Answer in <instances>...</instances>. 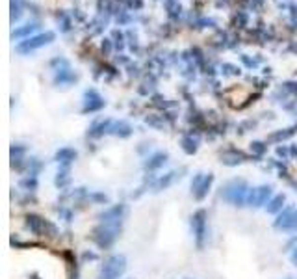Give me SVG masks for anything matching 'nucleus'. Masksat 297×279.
Wrapping results in <instances>:
<instances>
[{
	"label": "nucleus",
	"instance_id": "10",
	"mask_svg": "<svg viewBox=\"0 0 297 279\" xmlns=\"http://www.w3.org/2000/svg\"><path fill=\"white\" fill-rule=\"evenodd\" d=\"M123 214H125V207H123V205H117L114 209L106 210V212L100 216V220L106 222V224H114V222H121Z\"/></svg>",
	"mask_w": 297,
	"mask_h": 279
},
{
	"label": "nucleus",
	"instance_id": "14",
	"mask_svg": "<svg viewBox=\"0 0 297 279\" xmlns=\"http://www.w3.org/2000/svg\"><path fill=\"white\" fill-rule=\"evenodd\" d=\"M284 195H275L273 199L269 201V207H267V212H271V214H275V212H279V210L282 209V203H284Z\"/></svg>",
	"mask_w": 297,
	"mask_h": 279
},
{
	"label": "nucleus",
	"instance_id": "2",
	"mask_svg": "<svg viewBox=\"0 0 297 279\" xmlns=\"http://www.w3.org/2000/svg\"><path fill=\"white\" fill-rule=\"evenodd\" d=\"M247 194H249V188L245 185V181H234V183L225 186L223 197L229 203H232V205L240 207V205L247 203Z\"/></svg>",
	"mask_w": 297,
	"mask_h": 279
},
{
	"label": "nucleus",
	"instance_id": "17",
	"mask_svg": "<svg viewBox=\"0 0 297 279\" xmlns=\"http://www.w3.org/2000/svg\"><path fill=\"white\" fill-rule=\"evenodd\" d=\"M69 181V177H67V171H61V173H58V179H56V185H60V186H63L65 183Z\"/></svg>",
	"mask_w": 297,
	"mask_h": 279
},
{
	"label": "nucleus",
	"instance_id": "1",
	"mask_svg": "<svg viewBox=\"0 0 297 279\" xmlns=\"http://www.w3.org/2000/svg\"><path fill=\"white\" fill-rule=\"evenodd\" d=\"M119 224L121 222H114V224H104L99 225L95 231H93V238L99 244L100 248H110L114 240L117 238V232H119Z\"/></svg>",
	"mask_w": 297,
	"mask_h": 279
},
{
	"label": "nucleus",
	"instance_id": "4",
	"mask_svg": "<svg viewBox=\"0 0 297 279\" xmlns=\"http://www.w3.org/2000/svg\"><path fill=\"white\" fill-rule=\"evenodd\" d=\"M54 32H45V34H39V36H34V38H28L26 41H23L21 45H17V50L24 54V52H30V50H36L39 46H45L46 43L54 41Z\"/></svg>",
	"mask_w": 297,
	"mask_h": 279
},
{
	"label": "nucleus",
	"instance_id": "18",
	"mask_svg": "<svg viewBox=\"0 0 297 279\" xmlns=\"http://www.w3.org/2000/svg\"><path fill=\"white\" fill-rule=\"evenodd\" d=\"M253 147L256 149L258 153H262V151H264V147H262V143H258V141H256V143H253Z\"/></svg>",
	"mask_w": 297,
	"mask_h": 279
},
{
	"label": "nucleus",
	"instance_id": "16",
	"mask_svg": "<svg viewBox=\"0 0 297 279\" xmlns=\"http://www.w3.org/2000/svg\"><path fill=\"white\" fill-rule=\"evenodd\" d=\"M38 26L36 24H26L24 28H19V30H15L13 34H11V38L15 39V38H23V36H28V34H32V32L36 30Z\"/></svg>",
	"mask_w": 297,
	"mask_h": 279
},
{
	"label": "nucleus",
	"instance_id": "11",
	"mask_svg": "<svg viewBox=\"0 0 297 279\" xmlns=\"http://www.w3.org/2000/svg\"><path fill=\"white\" fill-rule=\"evenodd\" d=\"M28 225H30L32 231L38 232V234L45 232V227H50L45 220H41V218H38V216H28Z\"/></svg>",
	"mask_w": 297,
	"mask_h": 279
},
{
	"label": "nucleus",
	"instance_id": "13",
	"mask_svg": "<svg viewBox=\"0 0 297 279\" xmlns=\"http://www.w3.org/2000/svg\"><path fill=\"white\" fill-rule=\"evenodd\" d=\"M166 158H168V155H166V153H156V155H153L151 158H149V162H147V168H149V170H156V168L164 166Z\"/></svg>",
	"mask_w": 297,
	"mask_h": 279
},
{
	"label": "nucleus",
	"instance_id": "15",
	"mask_svg": "<svg viewBox=\"0 0 297 279\" xmlns=\"http://www.w3.org/2000/svg\"><path fill=\"white\" fill-rule=\"evenodd\" d=\"M130 131H132V129H130V125H128V123H125V121H121V123H117V125L114 127V132H115V134H117V136H123V138H125V136H128Z\"/></svg>",
	"mask_w": 297,
	"mask_h": 279
},
{
	"label": "nucleus",
	"instance_id": "3",
	"mask_svg": "<svg viewBox=\"0 0 297 279\" xmlns=\"http://www.w3.org/2000/svg\"><path fill=\"white\" fill-rule=\"evenodd\" d=\"M127 270V261L123 255H112L106 259V263L100 270L99 279H119L123 276V272Z\"/></svg>",
	"mask_w": 297,
	"mask_h": 279
},
{
	"label": "nucleus",
	"instance_id": "9",
	"mask_svg": "<svg viewBox=\"0 0 297 279\" xmlns=\"http://www.w3.org/2000/svg\"><path fill=\"white\" fill-rule=\"evenodd\" d=\"M104 106V101L97 92H87L85 93V106L84 112H93V110H99Z\"/></svg>",
	"mask_w": 297,
	"mask_h": 279
},
{
	"label": "nucleus",
	"instance_id": "19",
	"mask_svg": "<svg viewBox=\"0 0 297 279\" xmlns=\"http://www.w3.org/2000/svg\"><path fill=\"white\" fill-rule=\"evenodd\" d=\"M292 263H294V264L297 266V248L294 249V253H292Z\"/></svg>",
	"mask_w": 297,
	"mask_h": 279
},
{
	"label": "nucleus",
	"instance_id": "6",
	"mask_svg": "<svg viewBox=\"0 0 297 279\" xmlns=\"http://www.w3.org/2000/svg\"><path fill=\"white\" fill-rule=\"evenodd\" d=\"M271 186L269 185H262L258 186L256 190H249V194H247V205H251V207H262L264 203L267 201V197L271 195Z\"/></svg>",
	"mask_w": 297,
	"mask_h": 279
},
{
	"label": "nucleus",
	"instance_id": "12",
	"mask_svg": "<svg viewBox=\"0 0 297 279\" xmlns=\"http://www.w3.org/2000/svg\"><path fill=\"white\" fill-rule=\"evenodd\" d=\"M75 158H77V151H75V149H60V151L56 153V160L61 164L73 162Z\"/></svg>",
	"mask_w": 297,
	"mask_h": 279
},
{
	"label": "nucleus",
	"instance_id": "8",
	"mask_svg": "<svg viewBox=\"0 0 297 279\" xmlns=\"http://www.w3.org/2000/svg\"><path fill=\"white\" fill-rule=\"evenodd\" d=\"M212 181H213L212 175H208V177H205V179H203V175H197V177H195V183L191 185L193 192H195V199H203V197L208 194Z\"/></svg>",
	"mask_w": 297,
	"mask_h": 279
},
{
	"label": "nucleus",
	"instance_id": "5",
	"mask_svg": "<svg viewBox=\"0 0 297 279\" xmlns=\"http://www.w3.org/2000/svg\"><path fill=\"white\" fill-rule=\"evenodd\" d=\"M275 227H277V229H282V231H296L297 229V209L288 207L281 216L277 218Z\"/></svg>",
	"mask_w": 297,
	"mask_h": 279
},
{
	"label": "nucleus",
	"instance_id": "7",
	"mask_svg": "<svg viewBox=\"0 0 297 279\" xmlns=\"http://www.w3.org/2000/svg\"><path fill=\"white\" fill-rule=\"evenodd\" d=\"M205 210H197L195 214H193V234H195V238H197V246L199 248H203V242H205V234H206V222H205Z\"/></svg>",
	"mask_w": 297,
	"mask_h": 279
}]
</instances>
